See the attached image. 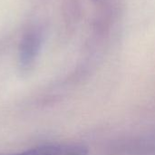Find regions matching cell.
I'll return each mask as SVG.
<instances>
[{
  "label": "cell",
  "mask_w": 155,
  "mask_h": 155,
  "mask_svg": "<svg viewBox=\"0 0 155 155\" xmlns=\"http://www.w3.org/2000/svg\"><path fill=\"white\" fill-rule=\"evenodd\" d=\"M108 155H155V128L115 142Z\"/></svg>",
  "instance_id": "1"
},
{
  "label": "cell",
  "mask_w": 155,
  "mask_h": 155,
  "mask_svg": "<svg viewBox=\"0 0 155 155\" xmlns=\"http://www.w3.org/2000/svg\"><path fill=\"white\" fill-rule=\"evenodd\" d=\"M88 147L78 143H55L42 144L22 152L0 155H88Z\"/></svg>",
  "instance_id": "2"
},
{
  "label": "cell",
  "mask_w": 155,
  "mask_h": 155,
  "mask_svg": "<svg viewBox=\"0 0 155 155\" xmlns=\"http://www.w3.org/2000/svg\"><path fill=\"white\" fill-rule=\"evenodd\" d=\"M42 45V35L38 30L27 32L19 45V64L23 70H29L35 64Z\"/></svg>",
  "instance_id": "3"
}]
</instances>
